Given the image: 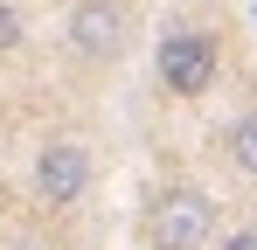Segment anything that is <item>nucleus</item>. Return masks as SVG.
I'll list each match as a JSON object with an SVG mask.
<instances>
[{"instance_id": "nucleus-1", "label": "nucleus", "mask_w": 257, "mask_h": 250, "mask_svg": "<svg viewBox=\"0 0 257 250\" xmlns=\"http://www.w3.org/2000/svg\"><path fill=\"white\" fill-rule=\"evenodd\" d=\"M215 70H222V42L209 28H167L160 49H153V83L167 97H202L215 90Z\"/></svg>"}, {"instance_id": "nucleus-2", "label": "nucleus", "mask_w": 257, "mask_h": 250, "mask_svg": "<svg viewBox=\"0 0 257 250\" xmlns=\"http://www.w3.org/2000/svg\"><path fill=\"white\" fill-rule=\"evenodd\" d=\"M215 243V202L202 188H160L146 208V250H209Z\"/></svg>"}, {"instance_id": "nucleus-3", "label": "nucleus", "mask_w": 257, "mask_h": 250, "mask_svg": "<svg viewBox=\"0 0 257 250\" xmlns=\"http://www.w3.org/2000/svg\"><path fill=\"white\" fill-rule=\"evenodd\" d=\"M28 181H35V202L42 208H77L90 195V146L84 139H42Z\"/></svg>"}, {"instance_id": "nucleus-4", "label": "nucleus", "mask_w": 257, "mask_h": 250, "mask_svg": "<svg viewBox=\"0 0 257 250\" xmlns=\"http://www.w3.org/2000/svg\"><path fill=\"white\" fill-rule=\"evenodd\" d=\"M125 35H132L125 0H77L70 21H63V42H70L84 63H111V56L125 49Z\"/></svg>"}, {"instance_id": "nucleus-5", "label": "nucleus", "mask_w": 257, "mask_h": 250, "mask_svg": "<svg viewBox=\"0 0 257 250\" xmlns=\"http://www.w3.org/2000/svg\"><path fill=\"white\" fill-rule=\"evenodd\" d=\"M222 153H229V167H236L243 181H257V104L229 118V132H222Z\"/></svg>"}, {"instance_id": "nucleus-6", "label": "nucleus", "mask_w": 257, "mask_h": 250, "mask_svg": "<svg viewBox=\"0 0 257 250\" xmlns=\"http://www.w3.org/2000/svg\"><path fill=\"white\" fill-rule=\"evenodd\" d=\"M7 49H21V14L0 0V56H7Z\"/></svg>"}, {"instance_id": "nucleus-7", "label": "nucleus", "mask_w": 257, "mask_h": 250, "mask_svg": "<svg viewBox=\"0 0 257 250\" xmlns=\"http://www.w3.org/2000/svg\"><path fill=\"white\" fill-rule=\"evenodd\" d=\"M222 250H257V229H236V236H222Z\"/></svg>"}, {"instance_id": "nucleus-8", "label": "nucleus", "mask_w": 257, "mask_h": 250, "mask_svg": "<svg viewBox=\"0 0 257 250\" xmlns=\"http://www.w3.org/2000/svg\"><path fill=\"white\" fill-rule=\"evenodd\" d=\"M14 250H49V243H14Z\"/></svg>"}]
</instances>
